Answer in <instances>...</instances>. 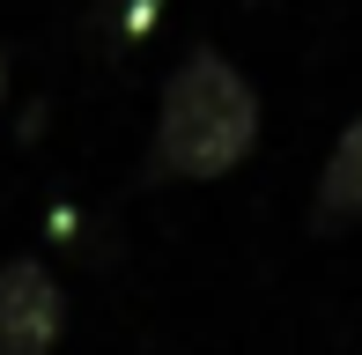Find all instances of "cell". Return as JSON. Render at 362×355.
Masks as SVG:
<instances>
[{
	"label": "cell",
	"instance_id": "1",
	"mask_svg": "<svg viewBox=\"0 0 362 355\" xmlns=\"http://www.w3.org/2000/svg\"><path fill=\"white\" fill-rule=\"evenodd\" d=\"M259 141V89L215 45H192L170 67L148 141V178H222Z\"/></svg>",
	"mask_w": 362,
	"mask_h": 355
},
{
	"label": "cell",
	"instance_id": "4",
	"mask_svg": "<svg viewBox=\"0 0 362 355\" xmlns=\"http://www.w3.org/2000/svg\"><path fill=\"white\" fill-rule=\"evenodd\" d=\"M0 89H8V67H0Z\"/></svg>",
	"mask_w": 362,
	"mask_h": 355
},
{
	"label": "cell",
	"instance_id": "3",
	"mask_svg": "<svg viewBox=\"0 0 362 355\" xmlns=\"http://www.w3.org/2000/svg\"><path fill=\"white\" fill-rule=\"evenodd\" d=\"M310 207H318L325 222L362 215V119L333 141V156H325V178H318V200H310Z\"/></svg>",
	"mask_w": 362,
	"mask_h": 355
},
{
	"label": "cell",
	"instance_id": "2",
	"mask_svg": "<svg viewBox=\"0 0 362 355\" xmlns=\"http://www.w3.org/2000/svg\"><path fill=\"white\" fill-rule=\"evenodd\" d=\"M59 318H67V296L45 260L0 267V355H45L59 341Z\"/></svg>",
	"mask_w": 362,
	"mask_h": 355
}]
</instances>
